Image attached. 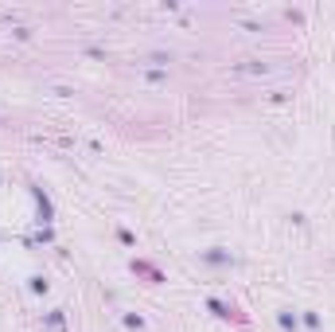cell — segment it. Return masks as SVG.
I'll list each match as a JSON object with an SVG mask.
<instances>
[{
	"label": "cell",
	"mask_w": 335,
	"mask_h": 332,
	"mask_svg": "<svg viewBox=\"0 0 335 332\" xmlns=\"http://www.w3.org/2000/svg\"><path fill=\"white\" fill-rule=\"evenodd\" d=\"M281 328H289V332H296V317H292V313H281Z\"/></svg>",
	"instance_id": "obj_1"
}]
</instances>
